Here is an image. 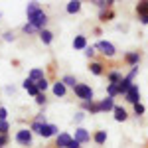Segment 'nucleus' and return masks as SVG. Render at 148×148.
I'll use <instances>...</instances> for the list:
<instances>
[{
	"instance_id": "1",
	"label": "nucleus",
	"mask_w": 148,
	"mask_h": 148,
	"mask_svg": "<svg viewBox=\"0 0 148 148\" xmlns=\"http://www.w3.org/2000/svg\"><path fill=\"white\" fill-rule=\"evenodd\" d=\"M26 12H28V24L36 26L38 30L46 26L47 16H46V12L40 8V4H38V2H30V4H28V8H26Z\"/></svg>"
},
{
	"instance_id": "2",
	"label": "nucleus",
	"mask_w": 148,
	"mask_h": 148,
	"mask_svg": "<svg viewBox=\"0 0 148 148\" xmlns=\"http://www.w3.org/2000/svg\"><path fill=\"white\" fill-rule=\"evenodd\" d=\"M75 95H77L79 99H83L85 103H93V89L89 85H83V83L75 85Z\"/></svg>"
},
{
	"instance_id": "3",
	"label": "nucleus",
	"mask_w": 148,
	"mask_h": 148,
	"mask_svg": "<svg viewBox=\"0 0 148 148\" xmlns=\"http://www.w3.org/2000/svg\"><path fill=\"white\" fill-rule=\"evenodd\" d=\"M97 49H101V53L103 56H107V57H113L114 56V46L111 44V42H97Z\"/></svg>"
},
{
	"instance_id": "4",
	"label": "nucleus",
	"mask_w": 148,
	"mask_h": 148,
	"mask_svg": "<svg viewBox=\"0 0 148 148\" xmlns=\"http://www.w3.org/2000/svg\"><path fill=\"white\" fill-rule=\"evenodd\" d=\"M16 140H18V144H22V146H28V144L32 142V132H30L28 128H22V130H18V134H16Z\"/></svg>"
},
{
	"instance_id": "5",
	"label": "nucleus",
	"mask_w": 148,
	"mask_h": 148,
	"mask_svg": "<svg viewBox=\"0 0 148 148\" xmlns=\"http://www.w3.org/2000/svg\"><path fill=\"white\" fill-rule=\"evenodd\" d=\"M125 97H126V101L132 103V105L140 103V89H138V85H132V87L128 89V93H126Z\"/></svg>"
},
{
	"instance_id": "6",
	"label": "nucleus",
	"mask_w": 148,
	"mask_h": 148,
	"mask_svg": "<svg viewBox=\"0 0 148 148\" xmlns=\"http://www.w3.org/2000/svg\"><path fill=\"white\" fill-rule=\"evenodd\" d=\"M132 85H134V83H132V79L123 77V81L119 83V95H126V93H128V89H130Z\"/></svg>"
},
{
	"instance_id": "7",
	"label": "nucleus",
	"mask_w": 148,
	"mask_h": 148,
	"mask_svg": "<svg viewBox=\"0 0 148 148\" xmlns=\"http://www.w3.org/2000/svg\"><path fill=\"white\" fill-rule=\"evenodd\" d=\"M71 142H73V138L69 136L67 132H61V134L57 136V146H59V148H69Z\"/></svg>"
},
{
	"instance_id": "8",
	"label": "nucleus",
	"mask_w": 148,
	"mask_h": 148,
	"mask_svg": "<svg viewBox=\"0 0 148 148\" xmlns=\"http://www.w3.org/2000/svg\"><path fill=\"white\" fill-rule=\"evenodd\" d=\"M75 140L81 144V142H89L91 136H89V132H87L85 128H77V130H75Z\"/></svg>"
},
{
	"instance_id": "9",
	"label": "nucleus",
	"mask_w": 148,
	"mask_h": 148,
	"mask_svg": "<svg viewBox=\"0 0 148 148\" xmlns=\"http://www.w3.org/2000/svg\"><path fill=\"white\" fill-rule=\"evenodd\" d=\"M126 63H128V65H132V67H136L138 65V61H140V53H138V51H132V53H126Z\"/></svg>"
},
{
	"instance_id": "10",
	"label": "nucleus",
	"mask_w": 148,
	"mask_h": 148,
	"mask_svg": "<svg viewBox=\"0 0 148 148\" xmlns=\"http://www.w3.org/2000/svg\"><path fill=\"white\" fill-rule=\"evenodd\" d=\"M114 121H119V123H123V121H126L128 119V114H126V111L123 109V107H114Z\"/></svg>"
},
{
	"instance_id": "11",
	"label": "nucleus",
	"mask_w": 148,
	"mask_h": 148,
	"mask_svg": "<svg viewBox=\"0 0 148 148\" xmlns=\"http://www.w3.org/2000/svg\"><path fill=\"white\" fill-rule=\"evenodd\" d=\"M24 89H26V91L30 93V95H36V97L40 95V91H38V87L34 85V81H32V79H26V81H24Z\"/></svg>"
},
{
	"instance_id": "12",
	"label": "nucleus",
	"mask_w": 148,
	"mask_h": 148,
	"mask_svg": "<svg viewBox=\"0 0 148 148\" xmlns=\"http://www.w3.org/2000/svg\"><path fill=\"white\" fill-rule=\"evenodd\" d=\"M56 132H57V126L56 125H46L44 128H42V132H40V134L47 138V136H53Z\"/></svg>"
},
{
	"instance_id": "13",
	"label": "nucleus",
	"mask_w": 148,
	"mask_h": 148,
	"mask_svg": "<svg viewBox=\"0 0 148 148\" xmlns=\"http://www.w3.org/2000/svg\"><path fill=\"white\" fill-rule=\"evenodd\" d=\"M99 105H101V113H103V111H113V109H114V101L111 99V97L103 99V101L99 103Z\"/></svg>"
},
{
	"instance_id": "14",
	"label": "nucleus",
	"mask_w": 148,
	"mask_h": 148,
	"mask_svg": "<svg viewBox=\"0 0 148 148\" xmlns=\"http://www.w3.org/2000/svg\"><path fill=\"white\" fill-rule=\"evenodd\" d=\"M73 47H75V49H85V47H87V40H85V36H77V38L73 40Z\"/></svg>"
},
{
	"instance_id": "15",
	"label": "nucleus",
	"mask_w": 148,
	"mask_h": 148,
	"mask_svg": "<svg viewBox=\"0 0 148 148\" xmlns=\"http://www.w3.org/2000/svg\"><path fill=\"white\" fill-rule=\"evenodd\" d=\"M136 14L140 16V18H144V16H148V2H140L136 6Z\"/></svg>"
},
{
	"instance_id": "16",
	"label": "nucleus",
	"mask_w": 148,
	"mask_h": 148,
	"mask_svg": "<svg viewBox=\"0 0 148 148\" xmlns=\"http://www.w3.org/2000/svg\"><path fill=\"white\" fill-rule=\"evenodd\" d=\"M81 10V2H77V0H73V2H67V12L69 14H75V12Z\"/></svg>"
},
{
	"instance_id": "17",
	"label": "nucleus",
	"mask_w": 148,
	"mask_h": 148,
	"mask_svg": "<svg viewBox=\"0 0 148 148\" xmlns=\"http://www.w3.org/2000/svg\"><path fill=\"white\" fill-rule=\"evenodd\" d=\"M109 81L114 83V85H119V83L123 81V75H121L119 71H111V73H109Z\"/></svg>"
},
{
	"instance_id": "18",
	"label": "nucleus",
	"mask_w": 148,
	"mask_h": 148,
	"mask_svg": "<svg viewBox=\"0 0 148 148\" xmlns=\"http://www.w3.org/2000/svg\"><path fill=\"white\" fill-rule=\"evenodd\" d=\"M30 79H32V81H42V79H44V71H42V69H32Z\"/></svg>"
},
{
	"instance_id": "19",
	"label": "nucleus",
	"mask_w": 148,
	"mask_h": 148,
	"mask_svg": "<svg viewBox=\"0 0 148 148\" xmlns=\"http://www.w3.org/2000/svg\"><path fill=\"white\" fill-rule=\"evenodd\" d=\"M53 93H56L57 97H63V95H65V85H63L61 81L56 83V85H53Z\"/></svg>"
},
{
	"instance_id": "20",
	"label": "nucleus",
	"mask_w": 148,
	"mask_h": 148,
	"mask_svg": "<svg viewBox=\"0 0 148 148\" xmlns=\"http://www.w3.org/2000/svg\"><path fill=\"white\" fill-rule=\"evenodd\" d=\"M40 38H42V42H44V44H49V42L53 40V34H51V32H47V30H42V32H40Z\"/></svg>"
},
{
	"instance_id": "21",
	"label": "nucleus",
	"mask_w": 148,
	"mask_h": 148,
	"mask_svg": "<svg viewBox=\"0 0 148 148\" xmlns=\"http://www.w3.org/2000/svg\"><path fill=\"white\" fill-rule=\"evenodd\" d=\"M107 91H109V97H111V99H114V97L119 95V85H114V83H109Z\"/></svg>"
},
{
	"instance_id": "22",
	"label": "nucleus",
	"mask_w": 148,
	"mask_h": 148,
	"mask_svg": "<svg viewBox=\"0 0 148 148\" xmlns=\"http://www.w3.org/2000/svg\"><path fill=\"white\" fill-rule=\"evenodd\" d=\"M105 140H107V132H105V130H99V132L95 134V142H97V144H105Z\"/></svg>"
},
{
	"instance_id": "23",
	"label": "nucleus",
	"mask_w": 148,
	"mask_h": 148,
	"mask_svg": "<svg viewBox=\"0 0 148 148\" xmlns=\"http://www.w3.org/2000/svg\"><path fill=\"white\" fill-rule=\"evenodd\" d=\"M61 83H63V85H71V87L75 89V83H77V81H75V77H73V75H65V77L61 79Z\"/></svg>"
},
{
	"instance_id": "24",
	"label": "nucleus",
	"mask_w": 148,
	"mask_h": 148,
	"mask_svg": "<svg viewBox=\"0 0 148 148\" xmlns=\"http://www.w3.org/2000/svg\"><path fill=\"white\" fill-rule=\"evenodd\" d=\"M36 87H38V91H40V93L46 91V89H47V81H46V77H44L42 81H38V83H36Z\"/></svg>"
},
{
	"instance_id": "25",
	"label": "nucleus",
	"mask_w": 148,
	"mask_h": 148,
	"mask_svg": "<svg viewBox=\"0 0 148 148\" xmlns=\"http://www.w3.org/2000/svg\"><path fill=\"white\" fill-rule=\"evenodd\" d=\"M91 71L95 73V75H101L103 73V65L101 63H91Z\"/></svg>"
},
{
	"instance_id": "26",
	"label": "nucleus",
	"mask_w": 148,
	"mask_h": 148,
	"mask_svg": "<svg viewBox=\"0 0 148 148\" xmlns=\"http://www.w3.org/2000/svg\"><path fill=\"white\" fill-rule=\"evenodd\" d=\"M134 114H136V116H140V114H144V105H140V103H136V105H134Z\"/></svg>"
},
{
	"instance_id": "27",
	"label": "nucleus",
	"mask_w": 148,
	"mask_h": 148,
	"mask_svg": "<svg viewBox=\"0 0 148 148\" xmlns=\"http://www.w3.org/2000/svg\"><path fill=\"white\" fill-rule=\"evenodd\" d=\"M24 32H26V34H32V32H38V28L32 26V24H26V26H24Z\"/></svg>"
},
{
	"instance_id": "28",
	"label": "nucleus",
	"mask_w": 148,
	"mask_h": 148,
	"mask_svg": "<svg viewBox=\"0 0 148 148\" xmlns=\"http://www.w3.org/2000/svg\"><path fill=\"white\" fill-rule=\"evenodd\" d=\"M0 132H2V134L8 132V123H6V121H0Z\"/></svg>"
},
{
	"instance_id": "29",
	"label": "nucleus",
	"mask_w": 148,
	"mask_h": 148,
	"mask_svg": "<svg viewBox=\"0 0 148 148\" xmlns=\"http://www.w3.org/2000/svg\"><path fill=\"white\" fill-rule=\"evenodd\" d=\"M44 126H46V125H40V123H34V125H32V130H34V132H38V134H40V132H42V128H44Z\"/></svg>"
},
{
	"instance_id": "30",
	"label": "nucleus",
	"mask_w": 148,
	"mask_h": 148,
	"mask_svg": "<svg viewBox=\"0 0 148 148\" xmlns=\"http://www.w3.org/2000/svg\"><path fill=\"white\" fill-rule=\"evenodd\" d=\"M36 103H38V105H44V103H46V95H44V93H40V95L36 97Z\"/></svg>"
},
{
	"instance_id": "31",
	"label": "nucleus",
	"mask_w": 148,
	"mask_h": 148,
	"mask_svg": "<svg viewBox=\"0 0 148 148\" xmlns=\"http://www.w3.org/2000/svg\"><path fill=\"white\" fill-rule=\"evenodd\" d=\"M34 123H40V125H46V114H38Z\"/></svg>"
},
{
	"instance_id": "32",
	"label": "nucleus",
	"mask_w": 148,
	"mask_h": 148,
	"mask_svg": "<svg viewBox=\"0 0 148 148\" xmlns=\"http://www.w3.org/2000/svg\"><path fill=\"white\" fill-rule=\"evenodd\" d=\"M85 53H87V56H95V47L87 46V47H85Z\"/></svg>"
},
{
	"instance_id": "33",
	"label": "nucleus",
	"mask_w": 148,
	"mask_h": 148,
	"mask_svg": "<svg viewBox=\"0 0 148 148\" xmlns=\"http://www.w3.org/2000/svg\"><path fill=\"white\" fill-rule=\"evenodd\" d=\"M6 116H8V113H6V109H4V107H0V121H4Z\"/></svg>"
},
{
	"instance_id": "34",
	"label": "nucleus",
	"mask_w": 148,
	"mask_h": 148,
	"mask_svg": "<svg viewBox=\"0 0 148 148\" xmlns=\"http://www.w3.org/2000/svg\"><path fill=\"white\" fill-rule=\"evenodd\" d=\"M4 40H6V42H12V40H14V34H12V32H6V34H4Z\"/></svg>"
},
{
	"instance_id": "35",
	"label": "nucleus",
	"mask_w": 148,
	"mask_h": 148,
	"mask_svg": "<svg viewBox=\"0 0 148 148\" xmlns=\"http://www.w3.org/2000/svg\"><path fill=\"white\" fill-rule=\"evenodd\" d=\"M6 142H8V136H6V134H2V136H0V146H2V144H6Z\"/></svg>"
},
{
	"instance_id": "36",
	"label": "nucleus",
	"mask_w": 148,
	"mask_h": 148,
	"mask_svg": "<svg viewBox=\"0 0 148 148\" xmlns=\"http://www.w3.org/2000/svg\"><path fill=\"white\" fill-rule=\"evenodd\" d=\"M83 116H85L83 113H77V114H75V121H83Z\"/></svg>"
},
{
	"instance_id": "37",
	"label": "nucleus",
	"mask_w": 148,
	"mask_h": 148,
	"mask_svg": "<svg viewBox=\"0 0 148 148\" xmlns=\"http://www.w3.org/2000/svg\"><path fill=\"white\" fill-rule=\"evenodd\" d=\"M140 22H142V24H148V16H144V18H140Z\"/></svg>"
}]
</instances>
